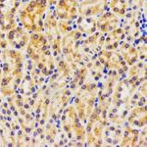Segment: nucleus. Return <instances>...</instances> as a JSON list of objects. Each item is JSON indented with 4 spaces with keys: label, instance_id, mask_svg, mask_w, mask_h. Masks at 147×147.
<instances>
[{
    "label": "nucleus",
    "instance_id": "f257e3e1",
    "mask_svg": "<svg viewBox=\"0 0 147 147\" xmlns=\"http://www.w3.org/2000/svg\"><path fill=\"white\" fill-rule=\"evenodd\" d=\"M46 0H28L18 15L19 22L27 32H42L44 30V15L47 10Z\"/></svg>",
    "mask_w": 147,
    "mask_h": 147
},
{
    "label": "nucleus",
    "instance_id": "f03ea898",
    "mask_svg": "<svg viewBox=\"0 0 147 147\" xmlns=\"http://www.w3.org/2000/svg\"><path fill=\"white\" fill-rule=\"evenodd\" d=\"M22 68L23 55L20 52L12 49H4L1 52V90L5 87H9L12 82H15L16 84V79L20 82Z\"/></svg>",
    "mask_w": 147,
    "mask_h": 147
},
{
    "label": "nucleus",
    "instance_id": "7ed1b4c3",
    "mask_svg": "<svg viewBox=\"0 0 147 147\" xmlns=\"http://www.w3.org/2000/svg\"><path fill=\"white\" fill-rule=\"evenodd\" d=\"M22 0H0V28L3 32H9L18 27L16 13Z\"/></svg>",
    "mask_w": 147,
    "mask_h": 147
},
{
    "label": "nucleus",
    "instance_id": "20e7f679",
    "mask_svg": "<svg viewBox=\"0 0 147 147\" xmlns=\"http://www.w3.org/2000/svg\"><path fill=\"white\" fill-rule=\"evenodd\" d=\"M96 59L105 69L109 71H115L118 74L125 75L127 71V65L123 60L122 56L117 50L101 49L96 54Z\"/></svg>",
    "mask_w": 147,
    "mask_h": 147
},
{
    "label": "nucleus",
    "instance_id": "39448f33",
    "mask_svg": "<svg viewBox=\"0 0 147 147\" xmlns=\"http://www.w3.org/2000/svg\"><path fill=\"white\" fill-rule=\"evenodd\" d=\"M44 28L46 30L47 41H48V44H50L51 48L53 49L54 56H58L62 51L61 49L62 40H61V34L58 30V23L55 19V15L52 14L51 12H49L46 15L45 21H44Z\"/></svg>",
    "mask_w": 147,
    "mask_h": 147
},
{
    "label": "nucleus",
    "instance_id": "423d86ee",
    "mask_svg": "<svg viewBox=\"0 0 147 147\" xmlns=\"http://www.w3.org/2000/svg\"><path fill=\"white\" fill-rule=\"evenodd\" d=\"M140 13L136 10H130L125 16L122 28L125 34V40L134 43L141 35Z\"/></svg>",
    "mask_w": 147,
    "mask_h": 147
},
{
    "label": "nucleus",
    "instance_id": "0eeeda50",
    "mask_svg": "<svg viewBox=\"0 0 147 147\" xmlns=\"http://www.w3.org/2000/svg\"><path fill=\"white\" fill-rule=\"evenodd\" d=\"M109 0H82L78 7V14L82 17H98L108 10Z\"/></svg>",
    "mask_w": 147,
    "mask_h": 147
},
{
    "label": "nucleus",
    "instance_id": "6e6552de",
    "mask_svg": "<svg viewBox=\"0 0 147 147\" xmlns=\"http://www.w3.org/2000/svg\"><path fill=\"white\" fill-rule=\"evenodd\" d=\"M55 5L54 15L60 20L74 21L78 18L79 0H59Z\"/></svg>",
    "mask_w": 147,
    "mask_h": 147
},
{
    "label": "nucleus",
    "instance_id": "1a4fd4ad",
    "mask_svg": "<svg viewBox=\"0 0 147 147\" xmlns=\"http://www.w3.org/2000/svg\"><path fill=\"white\" fill-rule=\"evenodd\" d=\"M104 39L105 34H101L98 30L90 35H87L86 38L82 40V50L89 56H96V54L103 49Z\"/></svg>",
    "mask_w": 147,
    "mask_h": 147
},
{
    "label": "nucleus",
    "instance_id": "9d476101",
    "mask_svg": "<svg viewBox=\"0 0 147 147\" xmlns=\"http://www.w3.org/2000/svg\"><path fill=\"white\" fill-rule=\"evenodd\" d=\"M30 35L28 34L25 28L19 27L7 32L6 34L8 44H10L15 49H22L27 46L30 42Z\"/></svg>",
    "mask_w": 147,
    "mask_h": 147
},
{
    "label": "nucleus",
    "instance_id": "9b49d317",
    "mask_svg": "<svg viewBox=\"0 0 147 147\" xmlns=\"http://www.w3.org/2000/svg\"><path fill=\"white\" fill-rule=\"evenodd\" d=\"M96 23L97 30L100 32L101 34H106L120 27V18H118L111 11H106L100 16H98Z\"/></svg>",
    "mask_w": 147,
    "mask_h": 147
},
{
    "label": "nucleus",
    "instance_id": "f8f14e48",
    "mask_svg": "<svg viewBox=\"0 0 147 147\" xmlns=\"http://www.w3.org/2000/svg\"><path fill=\"white\" fill-rule=\"evenodd\" d=\"M117 51L120 53L123 60L125 61V63L127 66L134 65L139 60L138 52H137L136 47L134 45V43H131V42L127 41L125 39L123 40L120 43Z\"/></svg>",
    "mask_w": 147,
    "mask_h": 147
},
{
    "label": "nucleus",
    "instance_id": "ddd939ff",
    "mask_svg": "<svg viewBox=\"0 0 147 147\" xmlns=\"http://www.w3.org/2000/svg\"><path fill=\"white\" fill-rule=\"evenodd\" d=\"M125 39V34L122 27L115 28L112 32L105 34L103 49H107V50H117L120 43Z\"/></svg>",
    "mask_w": 147,
    "mask_h": 147
},
{
    "label": "nucleus",
    "instance_id": "4468645a",
    "mask_svg": "<svg viewBox=\"0 0 147 147\" xmlns=\"http://www.w3.org/2000/svg\"><path fill=\"white\" fill-rule=\"evenodd\" d=\"M76 24H77L78 30L82 34L90 35L97 32V23L94 18L80 16L79 18H77Z\"/></svg>",
    "mask_w": 147,
    "mask_h": 147
},
{
    "label": "nucleus",
    "instance_id": "2eb2a0df",
    "mask_svg": "<svg viewBox=\"0 0 147 147\" xmlns=\"http://www.w3.org/2000/svg\"><path fill=\"white\" fill-rule=\"evenodd\" d=\"M108 9L118 18H125L129 11V5L127 0H109Z\"/></svg>",
    "mask_w": 147,
    "mask_h": 147
},
{
    "label": "nucleus",
    "instance_id": "dca6fc26",
    "mask_svg": "<svg viewBox=\"0 0 147 147\" xmlns=\"http://www.w3.org/2000/svg\"><path fill=\"white\" fill-rule=\"evenodd\" d=\"M72 26H73V21L60 20L58 23V30L60 32V34H66L72 30Z\"/></svg>",
    "mask_w": 147,
    "mask_h": 147
},
{
    "label": "nucleus",
    "instance_id": "f3484780",
    "mask_svg": "<svg viewBox=\"0 0 147 147\" xmlns=\"http://www.w3.org/2000/svg\"><path fill=\"white\" fill-rule=\"evenodd\" d=\"M7 46H8V42H7L6 36H5V34H4L3 30L0 28V48L6 49Z\"/></svg>",
    "mask_w": 147,
    "mask_h": 147
},
{
    "label": "nucleus",
    "instance_id": "a211bd4d",
    "mask_svg": "<svg viewBox=\"0 0 147 147\" xmlns=\"http://www.w3.org/2000/svg\"><path fill=\"white\" fill-rule=\"evenodd\" d=\"M46 1H47V4H48V5L52 6V5H55L59 0H46Z\"/></svg>",
    "mask_w": 147,
    "mask_h": 147
},
{
    "label": "nucleus",
    "instance_id": "6ab92c4d",
    "mask_svg": "<svg viewBox=\"0 0 147 147\" xmlns=\"http://www.w3.org/2000/svg\"><path fill=\"white\" fill-rule=\"evenodd\" d=\"M1 77H2V69H1V53H0V82H1Z\"/></svg>",
    "mask_w": 147,
    "mask_h": 147
}]
</instances>
